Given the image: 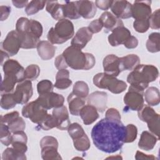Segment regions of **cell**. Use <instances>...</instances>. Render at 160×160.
I'll return each instance as SVG.
<instances>
[{
	"label": "cell",
	"instance_id": "cell-1",
	"mask_svg": "<svg viewBox=\"0 0 160 160\" xmlns=\"http://www.w3.org/2000/svg\"><path fill=\"white\" fill-rule=\"evenodd\" d=\"M126 126L121 122L104 118L92 129L91 138L94 146L106 153H113L121 149L125 137Z\"/></svg>",
	"mask_w": 160,
	"mask_h": 160
},
{
	"label": "cell",
	"instance_id": "cell-2",
	"mask_svg": "<svg viewBox=\"0 0 160 160\" xmlns=\"http://www.w3.org/2000/svg\"><path fill=\"white\" fill-rule=\"evenodd\" d=\"M159 71L156 67L150 64H139L127 77L130 86L143 91L149 82L154 81L158 78Z\"/></svg>",
	"mask_w": 160,
	"mask_h": 160
},
{
	"label": "cell",
	"instance_id": "cell-3",
	"mask_svg": "<svg viewBox=\"0 0 160 160\" xmlns=\"http://www.w3.org/2000/svg\"><path fill=\"white\" fill-rule=\"evenodd\" d=\"M68 67L75 70H89L95 65L94 56L88 52H83L81 49L71 46L67 48L62 54Z\"/></svg>",
	"mask_w": 160,
	"mask_h": 160
},
{
	"label": "cell",
	"instance_id": "cell-4",
	"mask_svg": "<svg viewBox=\"0 0 160 160\" xmlns=\"http://www.w3.org/2000/svg\"><path fill=\"white\" fill-rule=\"evenodd\" d=\"M74 34V26L68 19H62L51 28L48 33V41L52 44H61L71 39Z\"/></svg>",
	"mask_w": 160,
	"mask_h": 160
},
{
	"label": "cell",
	"instance_id": "cell-5",
	"mask_svg": "<svg viewBox=\"0 0 160 160\" xmlns=\"http://www.w3.org/2000/svg\"><path fill=\"white\" fill-rule=\"evenodd\" d=\"M94 84L100 88L106 89L114 94H119L124 92L127 88L126 83L119 80L116 77L107 74L105 72H100L93 78Z\"/></svg>",
	"mask_w": 160,
	"mask_h": 160
},
{
	"label": "cell",
	"instance_id": "cell-6",
	"mask_svg": "<svg viewBox=\"0 0 160 160\" xmlns=\"http://www.w3.org/2000/svg\"><path fill=\"white\" fill-rule=\"evenodd\" d=\"M48 114L47 109L40 106L36 101L26 104L22 109V115L38 125L46 119Z\"/></svg>",
	"mask_w": 160,
	"mask_h": 160
},
{
	"label": "cell",
	"instance_id": "cell-7",
	"mask_svg": "<svg viewBox=\"0 0 160 160\" xmlns=\"http://www.w3.org/2000/svg\"><path fill=\"white\" fill-rule=\"evenodd\" d=\"M124 102L130 110L139 111L144 106L143 91L130 86L124 96Z\"/></svg>",
	"mask_w": 160,
	"mask_h": 160
},
{
	"label": "cell",
	"instance_id": "cell-8",
	"mask_svg": "<svg viewBox=\"0 0 160 160\" xmlns=\"http://www.w3.org/2000/svg\"><path fill=\"white\" fill-rule=\"evenodd\" d=\"M1 49L4 50L9 56L16 55L21 48V40L18 32L15 30L10 31L1 43Z\"/></svg>",
	"mask_w": 160,
	"mask_h": 160
},
{
	"label": "cell",
	"instance_id": "cell-9",
	"mask_svg": "<svg viewBox=\"0 0 160 160\" xmlns=\"http://www.w3.org/2000/svg\"><path fill=\"white\" fill-rule=\"evenodd\" d=\"M33 94L31 81L24 80L18 83L13 92L14 98L17 104H26Z\"/></svg>",
	"mask_w": 160,
	"mask_h": 160
},
{
	"label": "cell",
	"instance_id": "cell-10",
	"mask_svg": "<svg viewBox=\"0 0 160 160\" xmlns=\"http://www.w3.org/2000/svg\"><path fill=\"white\" fill-rule=\"evenodd\" d=\"M4 76H9L14 79L18 83L24 80V68L14 59H8L3 65Z\"/></svg>",
	"mask_w": 160,
	"mask_h": 160
},
{
	"label": "cell",
	"instance_id": "cell-11",
	"mask_svg": "<svg viewBox=\"0 0 160 160\" xmlns=\"http://www.w3.org/2000/svg\"><path fill=\"white\" fill-rule=\"evenodd\" d=\"M151 1H136L131 8V17L135 21L149 20L151 15Z\"/></svg>",
	"mask_w": 160,
	"mask_h": 160
},
{
	"label": "cell",
	"instance_id": "cell-12",
	"mask_svg": "<svg viewBox=\"0 0 160 160\" xmlns=\"http://www.w3.org/2000/svg\"><path fill=\"white\" fill-rule=\"evenodd\" d=\"M36 101L43 108L48 110L63 106L64 98L61 94L50 92L39 95Z\"/></svg>",
	"mask_w": 160,
	"mask_h": 160
},
{
	"label": "cell",
	"instance_id": "cell-13",
	"mask_svg": "<svg viewBox=\"0 0 160 160\" xmlns=\"http://www.w3.org/2000/svg\"><path fill=\"white\" fill-rule=\"evenodd\" d=\"M132 4L128 1H112L110 7L113 14L119 19L131 18Z\"/></svg>",
	"mask_w": 160,
	"mask_h": 160
},
{
	"label": "cell",
	"instance_id": "cell-14",
	"mask_svg": "<svg viewBox=\"0 0 160 160\" xmlns=\"http://www.w3.org/2000/svg\"><path fill=\"white\" fill-rule=\"evenodd\" d=\"M102 65L104 72L110 76L116 77L121 72L119 58L114 54L106 56L103 59Z\"/></svg>",
	"mask_w": 160,
	"mask_h": 160
},
{
	"label": "cell",
	"instance_id": "cell-15",
	"mask_svg": "<svg viewBox=\"0 0 160 160\" xmlns=\"http://www.w3.org/2000/svg\"><path fill=\"white\" fill-rule=\"evenodd\" d=\"M111 32V34L108 36V41L112 46H118L120 44H124L127 39L131 36L130 31L124 26L118 27Z\"/></svg>",
	"mask_w": 160,
	"mask_h": 160
},
{
	"label": "cell",
	"instance_id": "cell-16",
	"mask_svg": "<svg viewBox=\"0 0 160 160\" xmlns=\"http://www.w3.org/2000/svg\"><path fill=\"white\" fill-rule=\"evenodd\" d=\"M57 121L56 128L60 130L68 129L71 124L67 108L62 106L53 109L52 114Z\"/></svg>",
	"mask_w": 160,
	"mask_h": 160
},
{
	"label": "cell",
	"instance_id": "cell-17",
	"mask_svg": "<svg viewBox=\"0 0 160 160\" xmlns=\"http://www.w3.org/2000/svg\"><path fill=\"white\" fill-rule=\"evenodd\" d=\"M92 36V32L88 27H82L78 29L71 41V46L79 49L84 48L87 43L91 41Z\"/></svg>",
	"mask_w": 160,
	"mask_h": 160
},
{
	"label": "cell",
	"instance_id": "cell-18",
	"mask_svg": "<svg viewBox=\"0 0 160 160\" xmlns=\"http://www.w3.org/2000/svg\"><path fill=\"white\" fill-rule=\"evenodd\" d=\"M108 99L107 93L102 91H95L91 93L88 98V102L96 108V109L102 112L106 108V102Z\"/></svg>",
	"mask_w": 160,
	"mask_h": 160
},
{
	"label": "cell",
	"instance_id": "cell-19",
	"mask_svg": "<svg viewBox=\"0 0 160 160\" xmlns=\"http://www.w3.org/2000/svg\"><path fill=\"white\" fill-rule=\"evenodd\" d=\"M99 20L101 22L103 27L108 31H112L118 27L124 26V24L121 19L118 18L110 12L105 11L99 17Z\"/></svg>",
	"mask_w": 160,
	"mask_h": 160
},
{
	"label": "cell",
	"instance_id": "cell-20",
	"mask_svg": "<svg viewBox=\"0 0 160 160\" xmlns=\"http://www.w3.org/2000/svg\"><path fill=\"white\" fill-rule=\"evenodd\" d=\"M79 16L85 19L92 18L96 13V6L92 1H76Z\"/></svg>",
	"mask_w": 160,
	"mask_h": 160
},
{
	"label": "cell",
	"instance_id": "cell-21",
	"mask_svg": "<svg viewBox=\"0 0 160 160\" xmlns=\"http://www.w3.org/2000/svg\"><path fill=\"white\" fill-rule=\"evenodd\" d=\"M56 47L48 41H41L37 46V51L42 60L52 59L56 52Z\"/></svg>",
	"mask_w": 160,
	"mask_h": 160
},
{
	"label": "cell",
	"instance_id": "cell-22",
	"mask_svg": "<svg viewBox=\"0 0 160 160\" xmlns=\"http://www.w3.org/2000/svg\"><path fill=\"white\" fill-rule=\"evenodd\" d=\"M159 139L152 133L144 131L141 133L138 142V147L142 150L150 151L154 148Z\"/></svg>",
	"mask_w": 160,
	"mask_h": 160
},
{
	"label": "cell",
	"instance_id": "cell-23",
	"mask_svg": "<svg viewBox=\"0 0 160 160\" xmlns=\"http://www.w3.org/2000/svg\"><path fill=\"white\" fill-rule=\"evenodd\" d=\"M79 115L85 125L91 124L99 118V113L96 108L89 104L84 106L80 110Z\"/></svg>",
	"mask_w": 160,
	"mask_h": 160
},
{
	"label": "cell",
	"instance_id": "cell-24",
	"mask_svg": "<svg viewBox=\"0 0 160 160\" xmlns=\"http://www.w3.org/2000/svg\"><path fill=\"white\" fill-rule=\"evenodd\" d=\"M68 102L69 104V109L70 113L74 116H79L80 110L85 106V100L74 94L72 92L69 94L68 97Z\"/></svg>",
	"mask_w": 160,
	"mask_h": 160
},
{
	"label": "cell",
	"instance_id": "cell-25",
	"mask_svg": "<svg viewBox=\"0 0 160 160\" xmlns=\"http://www.w3.org/2000/svg\"><path fill=\"white\" fill-rule=\"evenodd\" d=\"M72 84L69 79V72L66 69L59 70L56 75V82L54 86L59 89H65Z\"/></svg>",
	"mask_w": 160,
	"mask_h": 160
},
{
	"label": "cell",
	"instance_id": "cell-26",
	"mask_svg": "<svg viewBox=\"0 0 160 160\" xmlns=\"http://www.w3.org/2000/svg\"><path fill=\"white\" fill-rule=\"evenodd\" d=\"M120 69L121 71L124 70H133L139 64L140 59L139 56L134 54H128L122 58H119Z\"/></svg>",
	"mask_w": 160,
	"mask_h": 160
},
{
	"label": "cell",
	"instance_id": "cell-27",
	"mask_svg": "<svg viewBox=\"0 0 160 160\" xmlns=\"http://www.w3.org/2000/svg\"><path fill=\"white\" fill-rule=\"evenodd\" d=\"M18 34L21 40V48L33 49L37 48V46L39 42V38L36 36L28 32Z\"/></svg>",
	"mask_w": 160,
	"mask_h": 160
},
{
	"label": "cell",
	"instance_id": "cell-28",
	"mask_svg": "<svg viewBox=\"0 0 160 160\" xmlns=\"http://www.w3.org/2000/svg\"><path fill=\"white\" fill-rule=\"evenodd\" d=\"M46 9L55 20L64 19L62 4H59L58 1H48Z\"/></svg>",
	"mask_w": 160,
	"mask_h": 160
},
{
	"label": "cell",
	"instance_id": "cell-29",
	"mask_svg": "<svg viewBox=\"0 0 160 160\" xmlns=\"http://www.w3.org/2000/svg\"><path fill=\"white\" fill-rule=\"evenodd\" d=\"M62 11L64 18L77 19L81 17L78 13L76 1H66L65 4H62Z\"/></svg>",
	"mask_w": 160,
	"mask_h": 160
},
{
	"label": "cell",
	"instance_id": "cell-30",
	"mask_svg": "<svg viewBox=\"0 0 160 160\" xmlns=\"http://www.w3.org/2000/svg\"><path fill=\"white\" fill-rule=\"evenodd\" d=\"M144 99L149 106H157L160 102V93L156 87L149 88L144 93Z\"/></svg>",
	"mask_w": 160,
	"mask_h": 160
},
{
	"label": "cell",
	"instance_id": "cell-31",
	"mask_svg": "<svg viewBox=\"0 0 160 160\" xmlns=\"http://www.w3.org/2000/svg\"><path fill=\"white\" fill-rule=\"evenodd\" d=\"M58 148L52 146H48L41 148V157L44 160L61 159V157L58 152Z\"/></svg>",
	"mask_w": 160,
	"mask_h": 160
},
{
	"label": "cell",
	"instance_id": "cell-32",
	"mask_svg": "<svg viewBox=\"0 0 160 160\" xmlns=\"http://www.w3.org/2000/svg\"><path fill=\"white\" fill-rule=\"evenodd\" d=\"M159 33L152 32L148 36L146 42V48L150 52H157L159 51Z\"/></svg>",
	"mask_w": 160,
	"mask_h": 160
},
{
	"label": "cell",
	"instance_id": "cell-33",
	"mask_svg": "<svg viewBox=\"0 0 160 160\" xmlns=\"http://www.w3.org/2000/svg\"><path fill=\"white\" fill-rule=\"evenodd\" d=\"M76 96L81 98H86L89 94V87L86 82L79 81L75 82L73 86L72 92Z\"/></svg>",
	"mask_w": 160,
	"mask_h": 160
},
{
	"label": "cell",
	"instance_id": "cell-34",
	"mask_svg": "<svg viewBox=\"0 0 160 160\" xmlns=\"http://www.w3.org/2000/svg\"><path fill=\"white\" fill-rule=\"evenodd\" d=\"M3 160H25L26 156L24 154H21L15 150L12 147L6 149L2 154Z\"/></svg>",
	"mask_w": 160,
	"mask_h": 160
},
{
	"label": "cell",
	"instance_id": "cell-35",
	"mask_svg": "<svg viewBox=\"0 0 160 160\" xmlns=\"http://www.w3.org/2000/svg\"><path fill=\"white\" fill-rule=\"evenodd\" d=\"M158 113L150 106H143V107L138 111V117L143 122H148L154 118Z\"/></svg>",
	"mask_w": 160,
	"mask_h": 160
},
{
	"label": "cell",
	"instance_id": "cell-36",
	"mask_svg": "<svg viewBox=\"0 0 160 160\" xmlns=\"http://www.w3.org/2000/svg\"><path fill=\"white\" fill-rule=\"evenodd\" d=\"M46 2L44 1H31L26 6L25 12L28 16L34 14L44 8Z\"/></svg>",
	"mask_w": 160,
	"mask_h": 160
},
{
	"label": "cell",
	"instance_id": "cell-37",
	"mask_svg": "<svg viewBox=\"0 0 160 160\" xmlns=\"http://www.w3.org/2000/svg\"><path fill=\"white\" fill-rule=\"evenodd\" d=\"M0 129V140L1 143L6 146L11 144L12 135L8 126L4 123L1 122Z\"/></svg>",
	"mask_w": 160,
	"mask_h": 160
},
{
	"label": "cell",
	"instance_id": "cell-38",
	"mask_svg": "<svg viewBox=\"0 0 160 160\" xmlns=\"http://www.w3.org/2000/svg\"><path fill=\"white\" fill-rule=\"evenodd\" d=\"M73 144L75 149L79 151H86L91 146L90 141L86 133L81 137L74 139Z\"/></svg>",
	"mask_w": 160,
	"mask_h": 160
},
{
	"label": "cell",
	"instance_id": "cell-39",
	"mask_svg": "<svg viewBox=\"0 0 160 160\" xmlns=\"http://www.w3.org/2000/svg\"><path fill=\"white\" fill-rule=\"evenodd\" d=\"M16 83V81L12 78L7 76H4L1 85V94L11 92L14 90L15 84Z\"/></svg>",
	"mask_w": 160,
	"mask_h": 160
},
{
	"label": "cell",
	"instance_id": "cell-40",
	"mask_svg": "<svg viewBox=\"0 0 160 160\" xmlns=\"http://www.w3.org/2000/svg\"><path fill=\"white\" fill-rule=\"evenodd\" d=\"M17 103L14 98L13 93L2 94L1 99V107L4 109H10L14 108Z\"/></svg>",
	"mask_w": 160,
	"mask_h": 160
},
{
	"label": "cell",
	"instance_id": "cell-41",
	"mask_svg": "<svg viewBox=\"0 0 160 160\" xmlns=\"http://www.w3.org/2000/svg\"><path fill=\"white\" fill-rule=\"evenodd\" d=\"M40 73V68L36 64L29 65L24 71V80L33 81L38 78Z\"/></svg>",
	"mask_w": 160,
	"mask_h": 160
},
{
	"label": "cell",
	"instance_id": "cell-42",
	"mask_svg": "<svg viewBox=\"0 0 160 160\" xmlns=\"http://www.w3.org/2000/svg\"><path fill=\"white\" fill-rule=\"evenodd\" d=\"M68 132L72 140L81 137L85 134L82 126L77 122L70 124L68 128Z\"/></svg>",
	"mask_w": 160,
	"mask_h": 160
},
{
	"label": "cell",
	"instance_id": "cell-43",
	"mask_svg": "<svg viewBox=\"0 0 160 160\" xmlns=\"http://www.w3.org/2000/svg\"><path fill=\"white\" fill-rule=\"evenodd\" d=\"M138 129L136 126L132 124H129L126 126L125 137L124 142L129 143L133 142L137 138Z\"/></svg>",
	"mask_w": 160,
	"mask_h": 160
},
{
	"label": "cell",
	"instance_id": "cell-44",
	"mask_svg": "<svg viewBox=\"0 0 160 160\" xmlns=\"http://www.w3.org/2000/svg\"><path fill=\"white\" fill-rule=\"evenodd\" d=\"M54 85L52 82L48 79H43L37 84V90L39 95L52 92Z\"/></svg>",
	"mask_w": 160,
	"mask_h": 160
},
{
	"label": "cell",
	"instance_id": "cell-45",
	"mask_svg": "<svg viewBox=\"0 0 160 160\" xmlns=\"http://www.w3.org/2000/svg\"><path fill=\"white\" fill-rule=\"evenodd\" d=\"M7 125L8 126L11 132L12 133L17 131H24L26 128V123L21 117H18Z\"/></svg>",
	"mask_w": 160,
	"mask_h": 160
},
{
	"label": "cell",
	"instance_id": "cell-46",
	"mask_svg": "<svg viewBox=\"0 0 160 160\" xmlns=\"http://www.w3.org/2000/svg\"><path fill=\"white\" fill-rule=\"evenodd\" d=\"M38 126L43 130L48 131L54 128H56L57 121L52 115L48 114L46 119L41 123L38 124Z\"/></svg>",
	"mask_w": 160,
	"mask_h": 160
},
{
	"label": "cell",
	"instance_id": "cell-47",
	"mask_svg": "<svg viewBox=\"0 0 160 160\" xmlns=\"http://www.w3.org/2000/svg\"><path fill=\"white\" fill-rule=\"evenodd\" d=\"M148 127L151 133L159 139V114H158L147 122Z\"/></svg>",
	"mask_w": 160,
	"mask_h": 160
},
{
	"label": "cell",
	"instance_id": "cell-48",
	"mask_svg": "<svg viewBox=\"0 0 160 160\" xmlns=\"http://www.w3.org/2000/svg\"><path fill=\"white\" fill-rule=\"evenodd\" d=\"M149 27L153 29L160 28V9H156L149 18Z\"/></svg>",
	"mask_w": 160,
	"mask_h": 160
},
{
	"label": "cell",
	"instance_id": "cell-49",
	"mask_svg": "<svg viewBox=\"0 0 160 160\" xmlns=\"http://www.w3.org/2000/svg\"><path fill=\"white\" fill-rule=\"evenodd\" d=\"M105 119L111 121L121 122V114L115 108H109L106 111L105 114Z\"/></svg>",
	"mask_w": 160,
	"mask_h": 160
},
{
	"label": "cell",
	"instance_id": "cell-50",
	"mask_svg": "<svg viewBox=\"0 0 160 160\" xmlns=\"http://www.w3.org/2000/svg\"><path fill=\"white\" fill-rule=\"evenodd\" d=\"M133 28L136 31L143 33L146 32L149 28V20H142V21H134L133 22Z\"/></svg>",
	"mask_w": 160,
	"mask_h": 160
},
{
	"label": "cell",
	"instance_id": "cell-51",
	"mask_svg": "<svg viewBox=\"0 0 160 160\" xmlns=\"http://www.w3.org/2000/svg\"><path fill=\"white\" fill-rule=\"evenodd\" d=\"M48 146H52L58 148V142L54 137L49 136H45L41 139L40 141V146L41 148Z\"/></svg>",
	"mask_w": 160,
	"mask_h": 160
},
{
	"label": "cell",
	"instance_id": "cell-52",
	"mask_svg": "<svg viewBox=\"0 0 160 160\" xmlns=\"http://www.w3.org/2000/svg\"><path fill=\"white\" fill-rule=\"evenodd\" d=\"M19 112L17 111H12L4 115H2L1 116V122L8 124L11 121L19 117Z\"/></svg>",
	"mask_w": 160,
	"mask_h": 160
},
{
	"label": "cell",
	"instance_id": "cell-53",
	"mask_svg": "<svg viewBox=\"0 0 160 160\" xmlns=\"http://www.w3.org/2000/svg\"><path fill=\"white\" fill-rule=\"evenodd\" d=\"M102 28L103 26L101 22L99 20V19L91 21L88 27V28L92 32V34L98 33L100 32L102 30Z\"/></svg>",
	"mask_w": 160,
	"mask_h": 160
},
{
	"label": "cell",
	"instance_id": "cell-54",
	"mask_svg": "<svg viewBox=\"0 0 160 160\" xmlns=\"http://www.w3.org/2000/svg\"><path fill=\"white\" fill-rule=\"evenodd\" d=\"M27 141L28 138L24 131L15 132L12 135V142L14 141H18L27 143Z\"/></svg>",
	"mask_w": 160,
	"mask_h": 160
},
{
	"label": "cell",
	"instance_id": "cell-55",
	"mask_svg": "<svg viewBox=\"0 0 160 160\" xmlns=\"http://www.w3.org/2000/svg\"><path fill=\"white\" fill-rule=\"evenodd\" d=\"M54 65L56 68L59 70L66 69L68 67L66 61L62 54L59 55L56 58L54 61Z\"/></svg>",
	"mask_w": 160,
	"mask_h": 160
},
{
	"label": "cell",
	"instance_id": "cell-56",
	"mask_svg": "<svg viewBox=\"0 0 160 160\" xmlns=\"http://www.w3.org/2000/svg\"><path fill=\"white\" fill-rule=\"evenodd\" d=\"M12 147L18 151L21 154H25L26 152L28 150V147L26 146V143L22 142H18V141H14L11 143Z\"/></svg>",
	"mask_w": 160,
	"mask_h": 160
},
{
	"label": "cell",
	"instance_id": "cell-57",
	"mask_svg": "<svg viewBox=\"0 0 160 160\" xmlns=\"http://www.w3.org/2000/svg\"><path fill=\"white\" fill-rule=\"evenodd\" d=\"M112 1L110 0H97L95 1V5L96 7L101 10H108L111 6Z\"/></svg>",
	"mask_w": 160,
	"mask_h": 160
},
{
	"label": "cell",
	"instance_id": "cell-58",
	"mask_svg": "<svg viewBox=\"0 0 160 160\" xmlns=\"http://www.w3.org/2000/svg\"><path fill=\"white\" fill-rule=\"evenodd\" d=\"M138 45V40L136 37L133 36H131L124 44V46L128 49H134L136 48Z\"/></svg>",
	"mask_w": 160,
	"mask_h": 160
},
{
	"label": "cell",
	"instance_id": "cell-59",
	"mask_svg": "<svg viewBox=\"0 0 160 160\" xmlns=\"http://www.w3.org/2000/svg\"><path fill=\"white\" fill-rule=\"evenodd\" d=\"M0 12H1V21H3L9 17V15L11 12V7L8 6H1Z\"/></svg>",
	"mask_w": 160,
	"mask_h": 160
},
{
	"label": "cell",
	"instance_id": "cell-60",
	"mask_svg": "<svg viewBox=\"0 0 160 160\" xmlns=\"http://www.w3.org/2000/svg\"><path fill=\"white\" fill-rule=\"evenodd\" d=\"M135 159H150V160H153L156 159V157L154 156L153 155H148L145 154L143 152L138 151L136 152V154L135 155Z\"/></svg>",
	"mask_w": 160,
	"mask_h": 160
},
{
	"label": "cell",
	"instance_id": "cell-61",
	"mask_svg": "<svg viewBox=\"0 0 160 160\" xmlns=\"http://www.w3.org/2000/svg\"><path fill=\"white\" fill-rule=\"evenodd\" d=\"M13 5L18 8H22L24 6H26L29 3L28 1H16L14 0L12 1Z\"/></svg>",
	"mask_w": 160,
	"mask_h": 160
},
{
	"label": "cell",
	"instance_id": "cell-62",
	"mask_svg": "<svg viewBox=\"0 0 160 160\" xmlns=\"http://www.w3.org/2000/svg\"><path fill=\"white\" fill-rule=\"evenodd\" d=\"M1 64L3 65V61L5 60L7 61L6 59H8L9 58V55L3 50L1 49Z\"/></svg>",
	"mask_w": 160,
	"mask_h": 160
}]
</instances>
